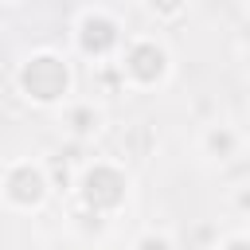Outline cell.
I'll list each match as a JSON object with an SVG mask.
<instances>
[{"mask_svg":"<svg viewBox=\"0 0 250 250\" xmlns=\"http://www.w3.org/2000/svg\"><path fill=\"white\" fill-rule=\"evenodd\" d=\"M129 74L133 78H141V82H156L160 74H164V51L160 47H152V43H137L133 51H129Z\"/></svg>","mask_w":250,"mask_h":250,"instance_id":"3","label":"cell"},{"mask_svg":"<svg viewBox=\"0 0 250 250\" xmlns=\"http://www.w3.org/2000/svg\"><path fill=\"white\" fill-rule=\"evenodd\" d=\"M152 8H160V12H176L180 0H152Z\"/></svg>","mask_w":250,"mask_h":250,"instance_id":"9","label":"cell"},{"mask_svg":"<svg viewBox=\"0 0 250 250\" xmlns=\"http://www.w3.org/2000/svg\"><path fill=\"white\" fill-rule=\"evenodd\" d=\"M121 195H125V180L113 168L102 164V168H94L86 176V199L94 207H113V203H121Z\"/></svg>","mask_w":250,"mask_h":250,"instance_id":"2","label":"cell"},{"mask_svg":"<svg viewBox=\"0 0 250 250\" xmlns=\"http://www.w3.org/2000/svg\"><path fill=\"white\" fill-rule=\"evenodd\" d=\"M227 250H246V242H242V238H234V242H230Z\"/></svg>","mask_w":250,"mask_h":250,"instance_id":"10","label":"cell"},{"mask_svg":"<svg viewBox=\"0 0 250 250\" xmlns=\"http://www.w3.org/2000/svg\"><path fill=\"white\" fill-rule=\"evenodd\" d=\"M141 250H168L164 238H141Z\"/></svg>","mask_w":250,"mask_h":250,"instance_id":"7","label":"cell"},{"mask_svg":"<svg viewBox=\"0 0 250 250\" xmlns=\"http://www.w3.org/2000/svg\"><path fill=\"white\" fill-rule=\"evenodd\" d=\"M113 43H117V27H113L105 16H86V20H82V47H86V51L102 55V51H109Z\"/></svg>","mask_w":250,"mask_h":250,"instance_id":"4","label":"cell"},{"mask_svg":"<svg viewBox=\"0 0 250 250\" xmlns=\"http://www.w3.org/2000/svg\"><path fill=\"white\" fill-rule=\"evenodd\" d=\"M43 176L35 172V168H16L12 172V180H8V195L16 199V203H39L43 199Z\"/></svg>","mask_w":250,"mask_h":250,"instance_id":"5","label":"cell"},{"mask_svg":"<svg viewBox=\"0 0 250 250\" xmlns=\"http://www.w3.org/2000/svg\"><path fill=\"white\" fill-rule=\"evenodd\" d=\"M23 90L39 102H55L62 90H66V66L51 55H39L23 66Z\"/></svg>","mask_w":250,"mask_h":250,"instance_id":"1","label":"cell"},{"mask_svg":"<svg viewBox=\"0 0 250 250\" xmlns=\"http://www.w3.org/2000/svg\"><path fill=\"white\" fill-rule=\"evenodd\" d=\"M230 145H234V137H230L227 129H219V133H211V148H219V152H230Z\"/></svg>","mask_w":250,"mask_h":250,"instance_id":"6","label":"cell"},{"mask_svg":"<svg viewBox=\"0 0 250 250\" xmlns=\"http://www.w3.org/2000/svg\"><path fill=\"white\" fill-rule=\"evenodd\" d=\"M74 129H78V133H86V129H90V113H86V109H82V113H74Z\"/></svg>","mask_w":250,"mask_h":250,"instance_id":"8","label":"cell"}]
</instances>
